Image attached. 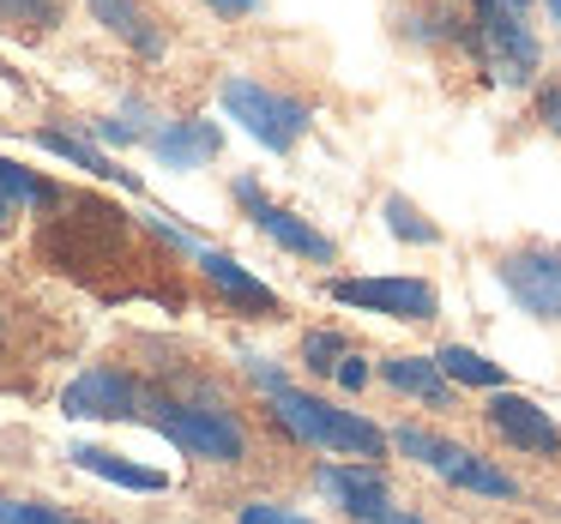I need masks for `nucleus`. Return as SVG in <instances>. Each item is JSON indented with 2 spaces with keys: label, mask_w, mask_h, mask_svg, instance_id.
<instances>
[{
  "label": "nucleus",
  "mask_w": 561,
  "mask_h": 524,
  "mask_svg": "<svg viewBox=\"0 0 561 524\" xmlns=\"http://www.w3.org/2000/svg\"><path fill=\"white\" fill-rule=\"evenodd\" d=\"M73 464H79V470H91V476H103V482H115V488H139V494H163V488H170V476H163V470L127 464V458H115V452H103V446H73Z\"/></svg>",
  "instance_id": "nucleus-16"
},
{
  "label": "nucleus",
  "mask_w": 561,
  "mask_h": 524,
  "mask_svg": "<svg viewBox=\"0 0 561 524\" xmlns=\"http://www.w3.org/2000/svg\"><path fill=\"white\" fill-rule=\"evenodd\" d=\"M537 121L561 133V85H537Z\"/></svg>",
  "instance_id": "nucleus-25"
},
{
  "label": "nucleus",
  "mask_w": 561,
  "mask_h": 524,
  "mask_svg": "<svg viewBox=\"0 0 561 524\" xmlns=\"http://www.w3.org/2000/svg\"><path fill=\"white\" fill-rule=\"evenodd\" d=\"M380 380H387L392 392H404V398H423V404L453 398V380L440 374L435 356H387V362H380Z\"/></svg>",
  "instance_id": "nucleus-15"
},
{
  "label": "nucleus",
  "mask_w": 561,
  "mask_h": 524,
  "mask_svg": "<svg viewBox=\"0 0 561 524\" xmlns=\"http://www.w3.org/2000/svg\"><path fill=\"white\" fill-rule=\"evenodd\" d=\"M146 145L163 170H206L224 151V133H218V121H163Z\"/></svg>",
  "instance_id": "nucleus-12"
},
{
  "label": "nucleus",
  "mask_w": 561,
  "mask_h": 524,
  "mask_svg": "<svg viewBox=\"0 0 561 524\" xmlns=\"http://www.w3.org/2000/svg\"><path fill=\"white\" fill-rule=\"evenodd\" d=\"M339 362H344V338H339V331H308V338H302V368L332 374Z\"/></svg>",
  "instance_id": "nucleus-21"
},
{
  "label": "nucleus",
  "mask_w": 561,
  "mask_h": 524,
  "mask_svg": "<svg viewBox=\"0 0 561 524\" xmlns=\"http://www.w3.org/2000/svg\"><path fill=\"white\" fill-rule=\"evenodd\" d=\"M332 302L344 307H363V314H387V319H404V326H423V319H440V295L428 278H332L327 283Z\"/></svg>",
  "instance_id": "nucleus-5"
},
{
  "label": "nucleus",
  "mask_w": 561,
  "mask_h": 524,
  "mask_svg": "<svg viewBox=\"0 0 561 524\" xmlns=\"http://www.w3.org/2000/svg\"><path fill=\"white\" fill-rule=\"evenodd\" d=\"M236 524H290V512L284 506H266V500H254V506H242V519Z\"/></svg>",
  "instance_id": "nucleus-26"
},
{
  "label": "nucleus",
  "mask_w": 561,
  "mask_h": 524,
  "mask_svg": "<svg viewBox=\"0 0 561 524\" xmlns=\"http://www.w3.org/2000/svg\"><path fill=\"white\" fill-rule=\"evenodd\" d=\"M440 374L453 380V386H483V392H507V374H501V362H489L483 350H465V343H447V350H435Z\"/></svg>",
  "instance_id": "nucleus-17"
},
{
  "label": "nucleus",
  "mask_w": 561,
  "mask_h": 524,
  "mask_svg": "<svg viewBox=\"0 0 561 524\" xmlns=\"http://www.w3.org/2000/svg\"><path fill=\"white\" fill-rule=\"evenodd\" d=\"M0 187H7V199H13V206H55V187L43 182V175H31V170H19V163H7L0 158Z\"/></svg>",
  "instance_id": "nucleus-20"
},
{
  "label": "nucleus",
  "mask_w": 561,
  "mask_h": 524,
  "mask_svg": "<svg viewBox=\"0 0 561 524\" xmlns=\"http://www.w3.org/2000/svg\"><path fill=\"white\" fill-rule=\"evenodd\" d=\"M199 271H206V278L218 283L224 295H230V302L254 307V314H278V295H272V283H260L254 271L242 266V259L218 254V247H199Z\"/></svg>",
  "instance_id": "nucleus-13"
},
{
  "label": "nucleus",
  "mask_w": 561,
  "mask_h": 524,
  "mask_svg": "<svg viewBox=\"0 0 561 524\" xmlns=\"http://www.w3.org/2000/svg\"><path fill=\"white\" fill-rule=\"evenodd\" d=\"M236 199L248 206V218H254V230H260V235H272V242H278L284 254H296V259H314V266H332V259H339V247H332V235H320L314 223H302L296 211L272 206V199L260 194V182H254V175H236Z\"/></svg>",
  "instance_id": "nucleus-8"
},
{
  "label": "nucleus",
  "mask_w": 561,
  "mask_h": 524,
  "mask_svg": "<svg viewBox=\"0 0 561 524\" xmlns=\"http://www.w3.org/2000/svg\"><path fill=\"white\" fill-rule=\"evenodd\" d=\"M218 103H224V115H230L236 127H242L248 139H260L266 151H296L308 139V127H314V109H308L302 97H290V91H272V85H260V79H242V73H230L218 85Z\"/></svg>",
  "instance_id": "nucleus-2"
},
{
  "label": "nucleus",
  "mask_w": 561,
  "mask_h": 524,
  "mask_svg": "<svg viewBox=\"0 0 561 524\" xmlns=\"http://www.w3.org/2000/svg\"><path fill=\"white\" fill-rule=\"evenodd\" d=\"M266 398H272V410H278V422L290 428L296 440H308V446H320V452H344V458H380V446H387V434H380L368 416H356V410H339V404H327V398H308V392H296V386H266Z\"/></svg>",
  "instance_id": "nucleus-1"
},
{
  "label": "nucleus",
  "mask_w": 561,
  "mask_h": 524,
  "mask_svg": "<svg viewBox=\"0 0 561 524\" xmlns=\"http://www.w3.org/2000/svg\"><path fill=\"white\" fill-rule=\"evenodd\" d=\"M7 524H79V519H67L55 506H37V500H19V506H7Z\"/></svg>",
  "instance_id": "nucleus-22"
},
{
  "label": "nucleus",
  "mask_w": 561,
  "mask_h": 524,
  "mask_svg": "<svg viewBox=\"0 0 561 524\" xmlns=\"http://www.w3.org/2000/svg\"><path fill=\"white\" fill-rule=\"evenodd\" d=\"M206 7H211V13H224V19H248L260 0H206Z\"/></svg>",
  "instance_id": "nucleus-27"
},
{
  "label": "nucleus",
  "mask_w": 561,
  "mask_h": 524,
  "mask_svg": "<svg viewBox=\"0 0 561 524\" xmlns=\"http://www.w3.org/2000/svg\"><path fill=\"white\" fill-rule=\"evenodd\" d=\"M543 13H549V19H556V25H561V0H543Z\"/></svg>",
  "instance_id": "nucleus-29"
},
{
  "label": "nucleus",
  "mask_w": 561,
  "mask_h": 524,
  "mask_svg": "<svg viewBox=\"0 0 561 524\" xmlns=\"http://www.w3.org/2000/svg\"><path fill=\"white\" fill-rule=\"evenodd\" d=\"M501 7H513V13H525V7H531V0H501Z\"/></svg>",
  "instance_id": "nucleus-30"
},
{
  "label": "nucleus",
  "mask_w": 561,
  "mask_h": 524,
  "mask_svg": "<svg viewBox=\"0 0 561 524\" xmlns=\"http://www.w3.org/2000/svg\"><path fill=\"white\" fill-rule=\"evenodd\" d=\"M314 482H320V494L339 500L356 524H380V519L399 512V506H392V494H387V482H380V470H368V464H327Z\"/></svg>",
  "instance_id": "nucleus-11"
},
{
  "label": "nucleus",
  "mask_w": 561,
  "mask_h": 524,
  "mask_svg": "<svg viewBox=\"0 0 561 524\" xmlns=\"http://www.w3.org/2000/svg\"><path fill=\"white\" fill-rule=\"evenodd\" d=\"M489 428H495L513 452H531V458H556L561 452V428L549 422V410H537L519 392H495V398H489Z\"/></svg>",
  "instance_id": "nucleus-10"
},
{
  "label": "nucleus",
  "mask_w": 561,
  "mask_h": 524,
  "mask_svg": "<svg viewBox=\"0 0 561 524\" xmlns=\"http://www.w3.org/2000/svg\"><path fill=\"white\" fill-rule=\"evenodd\" d=\"M387 440L404 452V458H416L423 470H435L440 482H453V488H471V494H489V500H513V494H519L507 470H495L489 458H477L471 446H453V440L428 434V428H392Z\"/></svg>",
  "instance_id": "nucleus-4"
},
{
  "label": "nucleus",
  "mask_w": 561,
  "mask_h": 524,
  "mask_svg": "<svg viewBox=\"0 0 561 524\" xmlns=\"http://www.w3.org/2000/svg\"><path fill=\"white\" fill-rule=\"evenodd\" d=\"M290 524H308V519H290Z\"/></svg>",
  "instance_id": "nucleus-32"
},
{
  "label": "nucleus",
  "mask_w": 561,
  "mask_h": 524,
  "mask_svg": "<svg viewBox=\"0 0 561 524\" xmlns=\"http://www.w3.org/2000/svg\"><path fill=\"white\" fill-rule=\"evenodd\" d=\"M151 428H158V434H170L182 452L211 458V464H242V452H248L236 416L199 410V404H158V410H151Z\"/></svg>",
  "instance_id": "nucleus-7"
},
{
  "label": "nucleus",
  "mask_w": 561,
  "mask_h": 524,
  "mask_svg": "<svg viewBox=\"0 0 561 524\" xmlns=\"http://www.w3.org/2000/svg\"><path fill=\"white\" fill-rule=\"evenodd\" d=\"M380 218H387V235L392 242H404V247H435L440 242V223L428 218L423 206H416V199H404V194H387L380 199Z\"/></svg>",
  "instance_id": "nucleus-19"
},
{
  "label": "nucleus",
  "mask_w": 561,
  "mask_h": 524,
  "mask_svg": "<svg viewBox=\"0 0 561 524\" xmlns=\"http://www.w3.org/2000/svg\"><path fill=\"white\" fill-rule=\"evenodd\" d=\"M37 145H43V151H55L61 163H73V170H85V175H103V182H127V187H134V175L115 170V163L103 158L98 145H91V139H73V133H55V127H43Z\"/></svg>",
  "instance_id": "nucleus-18"
},
{
  "label": "nucleus",
  "mask_w": 561,
  "mask_h": 524,
  "mask_svg": "<svg viewBox=\"0 0 561 524\" xmlns=\"http://www.w3.org/2000/svg\"><path fill=\"white\" fill-rule=\"evenodd\" d=\"M477 55H483L495 85H531V73L543 67V43L525 25V13L501 7V0H477Z\"/></svg>",
  "instance_id": "nucleus-3"
},
{
  "label": "nucleus",
  "mask_w": 561,
  "mask_h": 524,
  "mask_svg": "<svg viewBox=\"0 0 561 524\" xmlns=\"http://www.w3.org/2000/svg\"><path fill=\"white\" fill-rule=\"evenodd\" d=\"M495 283L513 295V307L531 319H561V247H513V254H501L495 266Z\"/></svg>",
  "instance_id": "nucleus-6"
},
{
  "label": "nucleus",
  "mask_w": 561,
  "mask_h": 524,
  "mask_svg": "<svg viewBox=\"0 0 561 524\" xmlns=\"http://www.w3.org/2000/svg\"><path fill=\"white\" fill-rule=\"evenodd\" d=\"M85 7H91V19H98L103 31H115V37L127 43V49L151 55V61L163 55V31H158V19H151L139 0H85Z\"/></svg>",
  "instance_id": "nucleus-14"
},
{
  "label": "nucleus",
  "mask_w": 561,
  "mask_h": 524,
  "mask_svg": "<svg viewBox=\"0 0 561 524\" xmlns=\"http://www.w3.org/2000/svg\"><path fill=\"white\" fill-rule=\"evenodd\" d=\"M7 506H13V500H0V524H7Z\"/></svg>",
  "instance_id": "nucleus-31"
},
{
  "label": "nucleus",
  "mask_w": 561,
  "mask_h": 524,
  "mask_svg": "<svg viewBox=\"0 0 561 524\" xmlns=\"http://www.w3.org/2000/svg\"><path fill=\"white\" fill-rule=\"evenodd\" d=\"M139 386L122 374V368H85L73 386L61 392V410L73 422H115V416H134Z\"/></svg>",
  "instance_id": "nucleus-9"
},
{
  "label": "nucleus",
  "mask_w": 561,
  "mask_h": 524,
  "mask_svg": "<svg viewBox=\"0 0 561 524\" xmlns=\"http://www.w3.org/2000/svg\"><path fill=\"white\" fill-rule=\"evenodd\" d=\"M332 380H339L344 392H363V386H368V362H363L356 350H344V362L332 368Z\"/></svg>",
  "instance_id": "nucleus-24"
},
{
  "label": "nucleus",
  "mask_w": 561,
  "mask_h": 524,
  "mask_svg": "<svg viewBox=\"0 0 561 524\" xmlns=\"http://www.w3.org/2000/svg\"><path fill=\"white\" fill-rule=\"evenodd\" d=\"M98 139H110V145H139V139H151L139 121H127V115H110V121H98Z\"/></svg>",
  "instance_id": "nucleus-23"
},
{
  "label": "nucleus",
  "mask_w": 561,
  "mask_h": 524,
  "mask_svg": "<svg viewBox=\"0 0 561 524\" xmlns=\"http://www.w3.org/2000/svg\"><path fill=\"white\" fill-rule=\"evenodd\" d=\"M7 218H13V199H7V187H0V230H7Z\"/></svg>",
  "instance_id": "nucleus-28"
}]
</instances>
